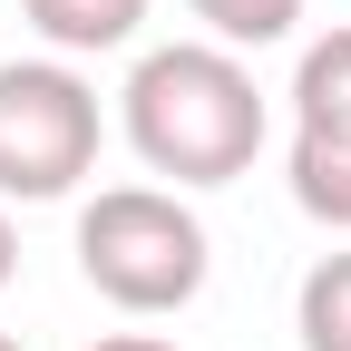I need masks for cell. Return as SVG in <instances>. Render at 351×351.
Instances as JSON below:
<instances>
[{
	"instance_id": "1",
	"label": "cell",
	"mask_w": 351,
	"mask_h": 351,
	"mask_svg": "<svg viewBox=\"0 0 351 351\" xmlns=\"http://www.w3.org/2000/svg\"><path fill=\"white\" fill-rule=\"evenodd\" d=\"M117 127L137 147L147 176L186 186H234L263 156V88L244 69V49H215V39H166L127 69L117 88Z\"/></svg>"
},
{
	"instance_id": "2",
	"label": "cell",
	"mask_w": 351,
	"mask_h": 351,
	"mask_svg": "<svg viewBox=\"0 0 351 351\" xmlns=\"http://www.w3.org/2000/svg\"><path fill=\"white\" fill-rule=\"evenodd\" d=\"M78 274H88L98 302L156 322V313H186L205 293L215 244H205L195 205L176 186H98L78 205Z\"/></svg>"
},
{
	"instance_id": "3",
	"label": "cell",
	"mask_w": 351,
	"mask_h": 351,
	"mask_svg": "<svg viewBox=\"0 0 351 351\" xmlns=\"http://www.w3.org/2000/svg\"><path fill=\"white\" fill-rule=\"evenodd\" d=\"M98 88L78 78V59H0V205H59L98 176Z\"/></svg>"
},
{
	"instance_id": "4",
	"label": "cell",
	"mask_w": 351,
	"mask_h": 351,
	"mask_svg": "<svg viewBox=\"0 0 351 351\" xmlns=\"http://www.w3.org/2000/svg\"><path fill=\"white\" fill-rule=\"evenodd\" d=\"M156 0H20V20L49 39L59 59H98V49H127L147 29Z\"/></svg>"
},
{
	"instance_id": "5",
	"label": "cell",
	"mask_w": 351,
	"mask_h": 351,
	"mask_svg": "<svg viewBox=\"0 0 351 351\" xmlns=\"http://www.w3.org/2000/svg\"><path fill=\"white\" fill-rule=\"evenodd\" d=\"M293 127L313 137H351V29H322L293 59Z\"/></svg>"
},
{
	"instance_id": "6",
	"label": "cell",
	"mask_w": 351,
	"mask_h": 351,
	"mask_svg": "<svg viewBox=\"0 0 351 351\" xmlns=\"http://www.w3.org/2000/svg\"><path fill=\"white\" fill-rule=\"evenodd\" d=\"M283 176H293V205L313 215V225L351 234V137H313V127H293Z\"/></svg>"
},
{
	"instance_id": "7",
	"label": "cell",
	"mask_w": 351,
	"mask_h": 351,
	"mask_svg": "<svg viewBox=\"0 0 351 351\" xmlns=\"http://www.w3.org/2000/svg\"><path fill=\"white\" fill-rule=\"evenodd\" d=\"M293 332H302V351H351V244L322 254L313 274H302V293H293Z\"/></svg>"
},
{
	"instance_id": "8",
	"label": "cell",
	"mask_w": 351,
	"mask_h": 351,
	"mask_svg": "<svg viewBox=\"0 0 351 351\" xmlns=\"http://www.w3.org/2000/svg\"><path fill=\"white\" fill-rule=\"evenodd\" d=\"M186 10L205 20L215 49H274L302 29V0H186Z\"/></svg>"
},
{
	"instance_id": "9",
	"label": "cell",
	"mask_w": 351,
	"mask_h": 351,
	"mask_svg": "<svg viewBox=\"0 0 351 351\" xmlns=\"http://www.w3.org/2000/svg\"><path fill=\"white\" fill-rule=\"evenodd\" d=\"M88 351H176L166 332H108V341H88Z\"/></svg>"
},
{
	"instance_id": "10",
	"label": "cell",
	"mask_w": 351,
	"mask_h": 351,
	"mask_svg": "<svg viewBox=\"0 0 351 351\" xmlns=\"http://www.w3.org/2000/svg\"><path fill=\"white\" fill-rule=\"evenodd\" d=\"M20 274V234H10V205H0V283Z\"/></svg>"
},
{
	"instance_id": "11",
	"label": "cell",
	"mask_w": 351,
	"mask_h": 351,
	"mask_svg": "<svg viewBox=\"0 0 351 351\" xmlns=\"http://www.w3.org/2000/svg\"><path fill=\"white\" fill-rule=\"evenodd\" d=\"M0 351H20V341H10V332H0Z\"/></svg>"
}]
</instances>
